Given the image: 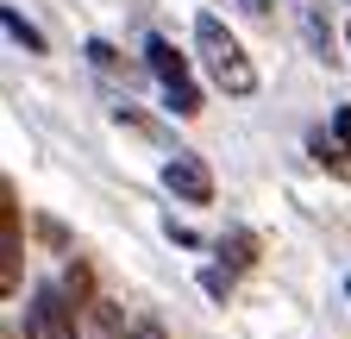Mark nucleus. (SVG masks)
<instances>
[{
  "label": "nucleus",
  "mask_w": 351,
  "mask_h": 339,
  "mask_svg": "<svg viewBox=\"0 0 351 339\" xmlns=\"http://www.w3.org/2000/svg\"><path fill=\"white\" fill-rule=\"evenodd\" d=\"M132 339H169V333H163L157 320H145V327H132Z\"/></svg>",
  "instance_id": "11"
},
{
  "label": "nucleus",
  "mask_w": 351,
  "mask_h": 339,
  "mask_svg": "<svg viewBox=\"0 0 351 339\" xmlns=\"http://www.w3.org/2000/svg\"><path fill=\"white\" fill-rule=\"evenodd\" d=\"M0 283L19 289V195H13V183H0Z\"/></svg>",
  "instance_id": "5"
},
{
  "label": "nucleus",
  "mask_w": 351,
  "mask_h": 339,
  "mask_svg": "<svg viewBox=\"0 0 351 339\" xmlns=\"http://www.w3.org/2000/svg\"><path fill=\"white\" fill-rule=\"evenodd\" d=\"M219 251H226V258H232V270H251V264H257V239H251L245 226L219 233Z\"/></svg>",
  "instance_id": "7"
},
{
  "label": "nucleus",
  "mask_w": 351,
  "mask_h": 339,
  "mask_svg": "<svg viewBox=\"0 0 351 339\" xmlns=\"http://www.w3.org/2000/svg\"><path fill=\"white\" fill-rule=\"evenodd\" d=\"M25 339H75V295L63 283H38L25 308Z\"/></svg>",
  "instance_id": "3"
},
{
  "label": "nucleus",
  "mask_w": 351,
  "mask_h": 339,
  "mask_svg": "<svg viewBox=\"0 0 351 339\" xmlns=\"http://www.w3.org/2000/svg\"><path fill=\"white\" fill-rule=\"evenodd\" d=\"M163 189H169L176 201H189V207H207V201H213V170H207L195 151H176V157L163 163Z\"/></svg>",
  "instance_id": "4"
},
{
  "label": "nucleus",
  "mask_w": 351,
  "mask_h": 339,
  "mask_svg": "<svg viewBox=\"0 0 351 339\" xmlns=\"http://www.w3.org/2000/svg\"><path fill=\"white\" fill-rule=\"evenodd\" d=\"M345 295H351V277H345Z\"/></svg>",
  "instance_id": "13"
},
{
  "label": "nucleus",
  "mask_w": 351,
  "mask_h": 339,
  "mask_svg": "<svg viewBox=\"0 0 351 339\" xmlns=\"http://www.w3.org/2000/svg\"><path fill=\"white\" fill-rule=\"evenodd\" d=\"M201 283H207V295H232V270H207Z\"/></svg>",
  "instance_id": "9"
},
{
  "label": "nucleus",
  "mask_w": 351,
  "mask_h": 339,
  "mask_svg": "<svg viewBox=\"0 0 351 339\" xmlns=\"http://www.w3.org/2000/svg\"><path fill=\"white\" fill-rule=\"evenodd\" d=\"M88 63H95L101 75H125V63H119V51L107 45V38H88Z\"/></svg>",
  "instance_id": "8"
},
{
  "label": "nucleus",
  "mask_w": 351,
  "mask_h": 339,
  "mask_svg": "<svg viewBox=\"0 0 351 339\" xmlns=\"http://www.w3.org/2000/svg\"><path fill=\"white\" fill-rule=\"evenodd\" d=\"M0 25H7L13 45H25L32 57H44V32H38V25H25V19H19V7H0Z\"/></svg>",
  "instance_id": "6"
},
{
  "label": "nucleus",
  "mask_w": 351,
  "mask_h": 339,
  "mask_svg": "<svg viewBox=\"0 0 351 339\" xmlns=\"http://www.w3.org/2000/svg\"><path fill=\"white\" fill-rule=\"evenodd\" d=\"M195 51H201V63H207V75H213V89H219V95H232V101L257 95V63L245 57V45H239V38L219 25L213 13L195 19Z\"/></svg>",
  "instance_id": "1"
},
{
  "label": "nucleus",
  "mask_w": 351,
  "mask_h": 339,
  "mask_svg": "<svg viewBox=\"0 0 351 339\" xmlns=\"http://www.w3.org/2000/svg\"><path fill=\"white\" fill-rule=\"evenodd\" d=\"M345 45H351V25H345Z\"/></svg>",
  "instance_id": "12"
},
{
  "label": "nucleus",
  "mask_w": 351,
  "mask_h": 339,
  "mask_svg": "<svg viewBox=\"0 0 351 339\" xmlns=\"http://www.w3.org/2000/svg\"><path fill=\"white\" fill-rule=\"evenodd\" d=\"M332 132L345 139V157H351V107H339V113H332Z\"/></svg>",
  "instance_id": "10"
},
{
  "label": "nucleus",
  "mask_w": 351,
  "mask_h": 339,
  "mask_svg": "<svg viewBox=\"0 0 351 339\" xmlns=\"http://www.w3.org/2000/svg\"><path fill=\"white\" fill-rule=\"evenodd\" d=\"M145 63H151V75L163 82L169 113L195 119V113H201V89H195V75H189V63H182V57H176V45H169V38H145Z\"/></svg>",
  "instance_id": "2"
}]
</instances>
